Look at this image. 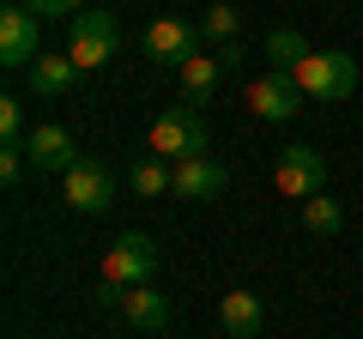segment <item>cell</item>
<instances>
[{
    "instance_id": "cell-1",
    "label": "cell",
    "mask_w": 363,
    "mask_h": 339,
    "mask_svg": "<svg viewBox=\"0 0 363 339\" xmlns=\"http://www.w3.org/2000/svg\"><path fill=\"white\" fill-rule=\"evenodd\" d=\"M291 79H297V91H303V97L339 104V97L357 91V61H351L345 49H309V55H303V67H297Z\"/></svg>"
},
{
    "instance_id": "cell-2",
    "label": "cell",
    "mask_w": 363,
    "mask_h": 339,
    "mask_svg": "<svg viewBox=\"0 0 363 339\" xmlns=\"http://www.w3.org/2000/svg\"><path fill=\"white\" fill-rule=\"evenodd\" d=\"M145 145H152V157H164V164H182V157H200V152H206V121H200V109L176 104V109H164V116L152 121Z\"/></svg>"
},
{
    "instance_id": "cell-3",
    "label": "cell",
    "mask_w": 363,
    "mask_h": 339,
    "mask_svg": "<svg viewBox=\"0 0 363 339\" xmlns=\"http://www.w3.org/2000/svg\"><path fill=\"white\" fill-rule=\"evenodd\" d=\"M116 43H121V25H116V13L91 6V13H79V18H73L67 55H73V67H79V73H97V67H104L109 55H116Z\"/></svg>"
},
{
    "instance_id": "cell-4",
    "label": "cell",
    "mask_w": 363,
    "mask_h": 339,
    "mask_svg": "<svg viewBox=\"0 0 363 339\" xmlns=\"http://www.w3.org/2000/svg\"><path fill=\"white\" fill-rule=\"evenodd\" d=\"M152 273H157V248H152V236H145V230H128V236H116V243H109L104 273H97V279H109V285L133 291V285H152Z\"/></svg>"
},
{
    "instance_id": "cell-5",
    "label": "cell",
    "mask_w": 363,
    "mask_h": 339,
    "mask_svg": "<svg viewBox=\"0 0 363 339\" xmlns=\"http://www.w3.org/2000/svg\"><path fill=\"white\" fill-rule=\"evenodd\" d=\"M272 182L291 200H315V194H327V157L315 145H285L279 164H272Z\"/></svg>"
},
{
    "instance_id": "cell-6",
    "label": "cell",
    "mask_w": 363,
    "mask_h": 339,
    "mask_svg": "<svg viewBox=\"0 0 363 339\" xmlns=\"http://www.w3.org/2000/svg\"><path fill=\"white\" fill-rule=\"evenodd\" d=\"M140 49L152 55L157 67H188L200 55V30L188 25V18H152V25H145V37H140Z\"/></svg>"
},
{
    "instance_id": "cell-7",
    "label": "cell",
    "mask_w": 363,
    "mask_h": 339,
    "mask_svg": "<svg viewBox=\"0 0 363 339\" xmlns=\"http://www.w3.org/2000/svg\"><path fill=\"white\" fill-rule=\"evenodd\" d=\"M61 188H67V206H73V212H85V218L109 212V200H116V176H109V170L97 164V157H79V164L61 176Z\"/></svg>"
},
{
    "instance_id": "cell-8",
    "label": "cell",
    "mask_w": 363,
    "mask_h": 339,
    "mask_svg": "<svg viewBox=\"0 0 363 339\" xmlns=\"http://www.w3.org/2000/svg\"><path fill=\"white\" fill-rule=\"evenodd\" d=\"M43 55V30H37V13L6 0V13H0V61L6 67H30Z\"/></svg>"
},
{
    "instance_id": "cell-9",
    "label": "cell",
    "mask_w": 363,
    "mask_h": 339,
    "mask_svg": "<svg viewBox=\"0 0 363 339\" xmlns=\"http://www.w3.org/2000/svg\"><path fill=\"white\" fill-rule=\"evenodd\" d=\"M224 182H230V170H224L218 157H206V152L169 164V194H182V200H218Z\"/></svg>"
},
{
    "instance_id": "cell-10",
    "label": "cell",
    "mask_w": 363,
    "mask_h": 339,
    "mask_svg": "<svg viewBox=\"0 0 363 339\" xmlns=\"http://www.w3.org/2000/svg\"><path fill=\"white\" fill-rule=\"evenodd\" d=\"M25 157H30L37 176H67V170L79 164V145H73V133H67V128L43 121L37 133H25Z\"/></svg>"
},
{
    "instance_id": "cell-11",
    "label": "cell",
    "mask_w": 363,
    "mask_h": 339,
    "mask_svg": "<svg viewBox=\"0 0 363 339\" xmlns=\"http://www.w3.org/2000/svg\"><path fill=\"white\" fill-rule=\"evenodd\" d=\"M248 109H255L260 121H291L303 109V91H297V79L291 73H267L248 85Z\"/></svg>"
},
{
    "instance_id": "cell-12",
    "label": "cell",
    "mask_w": 363,
    "mask_h": 339,
    "mask_svg": "<svg viewBox=\"0 0 363 339\" xmlns=\"http://www.w3.org/2000/svg\"><path fill=\"white\" fill-rule=\"evenodd\" d=\"M224 73H230V67H224L218 55H194V61L182 67V104H188V109H206V104H218V91H224Z\"/></svg>"
},
{
    "instance_id": "cell-13",
    "label": "cell",
    "mask_w": 363,
    "mask_h": 339,
    "mask_svg": "<svg viewBox=\"0 0 363 339\" xmlns=\"http://www.w3.org/2000/svg\"><path fill=\"white\" fill-rule=\"evenodd\" d=\"M25 73H30V91H37V97H67L79 85V67H73V55H67V49H43Z\"/></svg>"
},
{
    "instance_id": "cell-14",
    "label": "cell",
    "mask_w": 363,
    "mask_h": 339,
    "mask_svg": "<svg viewBox=\"0 0 363 339\" xmlns=\"http://www.w3.org/2000/svg\"><path fill=\"white\" fill-rule=\"evenodd\" d=\"M218 327H224L230 339H260L267 309H260L255 291H224V303H218Z\"/></svg>"
},
{
    "instance_id": "cell-15",
    "label": "cell",
    "mask_w": 363,
    "mask_h": 339,
    "mask_svg": "<svg viewBox=\"0 0 363 339\" xmlns=\"http://www.w3.org/2000/svg\"><path fill=\"white\" fill-rule=\"evenodd\" d=\"M121 315H128L140 333H157V327L169 321V303H164V291H152V285H133L128 297H121Z\"/></svg>"
},
{
    "instance_id": "cell-16",
    "label": "cell",
    "mask_w": 363,
    "mask_h": 339,
    "mask_svg": "<svg viewBox=\"0 0 363 339\" xmlns=\"http://www.w3.org/2000/svg\"><path fill=\"white\" fill-rule=\"evenodd\" d=\"M236 30H242V13H236V0H212L206 18H200V37H206L212 49H224V43H236Z\"/></svg>"
},
{
    "instance_id": "cell-17",
    "label": "cell",
    "mask_w": 363,
    "mask_h": 339,
    "mask_svg": "<svg viewBox=\"0 0 363 339\" xmlns=\"http://www.w3.org/2000/svg\"><path fill=\"white\" fill-rule=\"evenodd\" d=\"M303 55H309V37H303V30H272V37H267V61H272V73H297Z\"/></svg>"
},
{
    "instance_id": "cell-18",
    "label": "cell",
    "mask_w": 363,
    "mask_h": 339,
    "mask_svg": "<svg viewBox=\"0 0 363 339\" xmlns=\"http://www.w3.org/2000/svg\"><path fill=\"white\" fill-rule=\"evenodd\" d=\"M303 224H309L315 236H339V224H345V206H339L333 194H315V200H303Z\"/></svg>"
},
{
    "instance_id": "cell-19",
    "label": "cell",
    "mask_w": 363,
    "mask_h": 339,
    "mask_svg": "<svg viewBox=\"0 0 363 339\" xmlns=\"http://www.w3.org/2000/svg\"><path fill=\"white\" fill-rule=\"evenodd\" d=\"M133 194H140V200L169 194V164H164V157H140V164H133Z\"/></svg>"
},
{
    "instance_id": "cell-20",
    "label": "cell",
    "mask_w": 363,
    "mask_h": 339,
    "mask_svg": "<svg viewBox=\"0 0 363 339\" xmlns=\"http://www.w3.org/2000/svg\"><path fill=\"white\" fill-rule=\"evenodd\" d=\"M0 140L6 145L25 140V104H18V97H0Z\"/></svg>"
},
{
    "instance_id": "cell-21",
    "label": "cell",
    "mask_w": 363,
    "mask_h": 339,
    "mask_svg": "<svg viewBox=\"0 0 363 339\" xmlns=\"http://www.w3.org/2000/svg\"><path fill=\"white\" fill-rule=\"evenodd\" d=\"M25 164H30V157H25V140H18V145H0V182H6V188L25 176Z\"/></svg>"
},
{
    "instance_id": "cell-22",
    "label": "cell",
    "mask_w": 363,
    "mask_h": 339,
    "mask_svg": "<svg viewBox=\"0 0 363 339\" xmlns=\"http://www.w3.org/2000/svg\"><path fill=\"white\" fill-rule=\"evenodd\" d=\"M37 18H79V0H25Z\"/></svg>"
},
{
    "instance_id": "cell-23",
    "label": "cell",
    "mask_w": 363,
    "mask_h": 339,
    "mask_svg": "<svg viewBox=\"0 0 363 339\" xmlns=\"http://www.w3.org/2000/svg\"><path fill=\"white\" fill-rule=\"evenodd\" d=\"M212 55H218V61H224V67H230V73H236V67H242V55H248V49H242V43H224V49H212Z\"/></svg>"
}]
</instances>
